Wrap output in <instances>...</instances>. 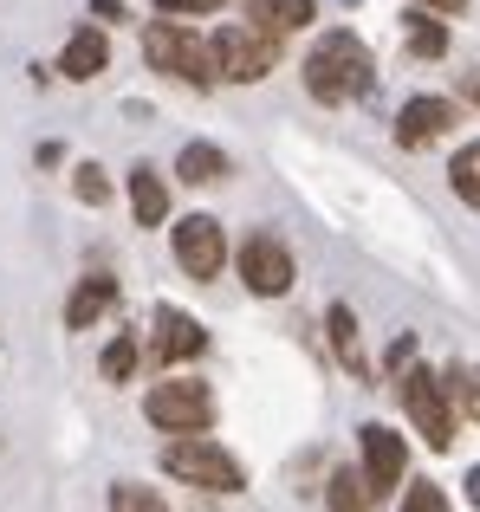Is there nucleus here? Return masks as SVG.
<instances>
[{
  "label": "nucleus",
  "instance_id": "obj_20",
  "mask_svg": "<svg viewBox=\"0 0 480 512\" xmlns=\"http://www.w3.org/2000/svg\"><path fill=\"white\" fill-rule=\"evenodd\" d=\"M111 512H169V500L156 487H137V480H117L111 487Z\"/></svg>",
  "mask_w": 480,
  "mask_h": 512
},
{
  "label": "nucleus",
  "instance_id": "obj_16",
  "mask_svg": "<svg viewBox=\"0 0 480 512\" xmlns=\"http://www.w3.org/2000/svg\"><path fill=\"white\" fill-rule=\"evenodd\" d=\"M247 13L273 33H299V26L318 20V0H247Z\"/></svg>",
  "mask_w": 480,
  "mask_h": 512
},
{
  "label": "nucleus",
  "instance_id": "obj_22",
  "mask_svg": "<svg viewBox=\"0 0 480 512\" xmlns=\"http://www.w3.org/2000/svg\"><path fill=\"white\" fill-rule=\"evenodd\" d=\"M448 396H455L461 409L480 422V376H474V370H448Z\"/></svg>",
  "mask_w": 480,
  "mask_h": 512
},
{
  "label": "nucleus",
  "instance_id": "obj_2",
  "mask_svg": "<svg viewBox=\"0 0 480 512\" xmlns=\"http://www.w3.org/2000/svg\"><path fill=\"white\" fill-rule=\"evenodd\" d=\"M143 59L156 65V72H169V78H182V85H195V91H208L215 85V46L208 39H195L189 26H176L163 13V20H150L143 26Z\"/></svg>",
  "mask_w": 480,
  "mask_h": 512
},
{
  "label": "nucleus",
  "instance_id": "obj_21",
  "mask_svg": "<svg viewBox=\"0 0 480 512\" xmlns=\"http://www.w3.org/2000/svg\"><path fill=\"white\" fill-rule=\"evenodd\" d=\"M448 182H455V195L468 201V208H480V143H468V150L455 156V169H448Z\"/></svg>",
  "mask_w": 480,
  "mask_h": 512
},
{
  "label": "nucleus",
  "instance_id": "obj_9",
  "mask_svg": "<svg viewBox=\"0 0 480 512\" xmlns=\"http://www.w3.org/2000/svg\"><path fill=\"white\" fill-rule=\"evenodd\" d=\"M240 279H247L253 299H286L292 292V253L279 247V240L253 234L247 247H240Z\"/></svg>",
  "mask_w": 480,
  "mask_h": 512
},
{
  "label": "nucleus",
  "instance_id": "obj_10",
  "mask_svg": "<svg viewBox=\"0 0 480 512\" xmlns=\"http://www.w3.org/2000/svg\"><path fill=\"white\" fill-rule=\"evenodd\" d=\"M150 350H156V363H195L208 350V331H202V318H189V312H176V305H163L156 312V325H150Z\"/></svg>",
  "mask_w": 480,
  "mask_h": 512
},
{
  "label": "nucleus",
  "instance_id": "obj_27",
  "mask_svg": "<svg viewBox=\"0 0 480 512\" xmlns=\"http://www.w3.org/2000/svg\"><path fill=\"white\" fill-rule=\"evenodd\" d=\"M461 487H468V506L480 512V467H468V480H461Z\"/></svg>",
  "mask_w": 480,
  "mask_h": 512
},
{
  "label": "nucleus",
  "instance_id": "obj_5",
  "mask_svg": "<svg viewBox=\"0 0 480 512\" xmlns=\"http://www.w3.org/2000/svg\"><path fill=\"white\" fill-rule=\"evenodd\" d=\"M143 415H150L156 428H169V435H202V428L215 422V389H208L202 376H169V383H156L150 396H143Z\"/></svg>",
  "mask_w": 480,
  "mask_h": 512
},
{
  "label": "nucleus",
  "instance_id": "obj_11",
  "mask_svg": "<svg viewBox=\"0 0 480 512\" xmlns=\"http://www.w3.org/2000/svg\"><path fill=\"white\" fill-rule=\"evenodd\" d=\"M448 124H455V104L448 98H409L403 117H396V143H403V150H422V143L448 137Z\"/></svg>",
  "mask_w": 480,
  "mask_h": 512
},
{
  "label": "nucleus",
  "instance_id": "obj_19",
  "mask_svg": "<svg viewBox=\"0 0 480 512\" xmlns=\"http://www.w3.org/2000/svg\"><path fill=\"white\" fill-rule=\"evenodd\" d=\"M403 33H409V52H416V59H442V52H448V26L429 20V13H409Z\"/></svg>",
  "mask_w": 480,
  "mask_h": 512
},
{
  "label": "nucleus",
  "instance_id": "obj_24",
  "mask_svg": "<svg viewBox=\"0 0 480 512\" xmlns=\"http://www.w3.org/2000/svg\"><path fill=\"white\" fill-rule=\"evenodd\" d=\"M403 512H448V493H442V487H429V480H422V487H409Z\"/></svg>",
  "mask_w": 480,
  "mask_h": 512
},
{
  "label": "nucleus",
  "instance_id": "obj_18",
  "mask_svg": "<svg viewBox=\"0 0 480 512\" xmlns=\"http://www.w3.org/2000/svg\"><path fill=\"white\" fill-rule=\"evenodd\" d=\"M176 175L189 188H208V182H221V175H228V156H221L215 143H189V150L176 156Z\"/></svg>",
  "mask_w": 480,
  "mask_h": 512
},
{
  "label": "nucleus",
  "instance_id": "obj_7",
  "mask_svg": "<svg viewBox=\"0 0 480 512\" xmlns=\"http://www.w3.org/2000/svg\"><path fill=\"white\" fill-rule=\"evenodd\" d=\"M176 260L189 279H221V260H228V234H221L215 214H189L176 221Z\"/></svg>",
  "mask_w": 480,
  "mask_h": 512
},
{
  "label": "nucleus",
  "instance_id": "obj_6",
  "mask_svg": "<svg viewBox=\"0 0 480 512\" xmlns=\"http://www.w3.org/2000/svg\"><path fill=\"white\" fill-rule=\"evenodd\" d=\"M403 409H409L416 435L429 441L435 454H442V448H455V396H448V376L409 370V376H403Z\"/></svg>",
  "mask_w": 480,
  "mask_h": 512
},
{
  "label": "nucleus",
  "instance_id": "obj_14",
  "mask_svg": "<svg viewBox=\"0 0 480 512\" xmlns=\"http://www.w3.org/2000/svg\"><path fill=\"white\" fill-rule=\"evenodd\" d=\"M130 214H137V227H163L169 221V188L156 169H130Z\"/></svg>",
  "mask_w": 480,
  "mask_h": 512
},
{
  "label": "nucleus",
  "instance_id": "obj_4",
  "mask_svg": "<svg viewBox=\"0 0 480 512\" xmlns=\"http://www.w3.org/2000/svg\"><path fill=\"white\" fill-rule=\"evenodd\" d=\"M208 46H215V72L228 78V85H260V78L273 72V59H279V33H273V26H260V20L221 26Z\"/></svg>",
  "mask_w": 480,
  "mask_h": 512
},
{
  "label": "nucleus",
  "instance_id": "obj_12",
  "mask_svg": "<svg viewBox=\"0 0 480 512\" xmlns=\"http://www.w3.org/2000/svg\"><path fill=\"white\" fill-rule=\"evenodd\" d=\"M104 65H111V39H104L98 26H78V33L65 39V52H59V72L72 78V85H85V78H98Z\"/></svg>",
  "mask_w": 480,
  "mask_h": 512
},
{
  "label": "nucleus",
  "instance_id": "obj_23",
  "mask_svg": "<svg viewBox=\"0 0 480 512\" xmlns=\"http://www.w3.org/2000/svg\"><path fill=\"white\" fill-rule=\"evenodd\" d=\"M130 370H137V344H130V338L104 344V376H111V383H124Z\"/></svg>",
  "mask_w": 480,
  "mask_h": 512
},
{
  "label": "nucleus",
  "instance_id": "obj_1",
  "mask_svg": "<svg viewBox=\"0 0 480 512\" xmlns=\"http://www.w3.org/2000/svg\"><path fill=\"white\" fill-rule=\"evenodd\" d=\"M305 91H312L318 104H351V98H364V91H377V59H370V46L357 33H344V26H331L312 46V59H305Z\"/></svg>",
  "mask_w": 480,
  "mask_h": 512
},
{
  "label": "nucleus",
  "instance_id": "obj_13",
  "mask_svg": "<svg viewBox=\"0 0 480 512\" xmlns=\"http://www.w3.org/2000/svg\"><path fill=\"white\" fill-rule=\"evenodd\" d=\"M111 305H117V279H111V273H85V279H78V292L65 299V331L98 325Z\"/></svg>",
  "mask_w": 480,
  "mask_h": 512
},
{
  "label": "nucleus",
  "instance_id": "obj_25",
  "mask_svg": "<svg viewBox=\"0 0 480 512\" xmlns=\"http://www.w3.org/2000/svg\"><path fill=\"white\" fill-rule=\"evenodd\" d=\"M78 201H104V195H111V182H104V169L98 163H85V169H78Z\"/></svg>",
  "mask_w": 480,
  "mask_h": 512
},
{
  "label": "nucleus",
  "instance_id": "obj_17",
  "mask_svg": "<svg viewBox=\"0 0 480 512\" xmlns=\"http://www.w3.org/2000/svg\"><path fill=\"white\" fill-rule=\"evenodd\" d=\"M370 480H364V467H338V474L325 480V506L331 512H370Z\"/></svg>",
  "mask_w": 480,
  "mask_h": 512
},
{
  "label": "nucleus",
  "instance_id": "obj_3",
  "mask_svg": "<svg viewBox=\"0 0 480 512\" xmlns=\"http://www.w3.org/2000/svg\"><path fill=\"white\" fill-rule=\"evenodd\" d=\"M163 474L182 480V487H202V493H240L247 487V467L234 461L228 448H215L208 435H176L163 448Z\"/></svg>",
  "mask_w": 480,
  "mask_h": 512
},
{
  "label": "nucleus",
  "instance_id": "obj_8",
  "mask_svg": "<svg viewBox=\"0 0 480 512\" xmlns=\"http://www.w3.org/2000/svg\"><path fill=\"white\" fill-rule=\"evenodd\" d=\"M357 448H364V480H370V493H377V500L403 487V474H409V448H403V435H396V428L364 422V428H357Z\"/></svg>",
  "mask_w": 480,
  "mask_h": 512
},
{
  "label": "nucleus",
  "instance_id": "obj_26",
  "mask_svg": "<svg viewBox=\"0 0 480 512\" xmlns=\"http://www.w3.org/2000/svg\"><path fill=\"white\" fill-rule=\"evenodd\" d=\"M156 13H169V20H189V13H221V0H156Z\"/></svg>",
  "mask_w": 480,
  "mask_h": 512
},
{
  "label": "nucleus",
  "instance_id": "obj_29",
  "mask_svg": "<svg viewBox=\"0 0 480 512\" xmlns=\"http://www.w3.org/2000/svg\"><path fill=\"white\" fill-rule=\"evenodd\" d=\"M468 98H474V104H480V78H474V85H468Z\"/></svg>",
  "mask_w": 480,
  "mask_h": 512
},
{
  "label": "nucleus",
  "instance_id": "obj_15",
  "mask_svg": "<svg viewBox=\"0 0 480 512\" xmlns=\"http://www.w3.org/2000/svg\"><path fill=\"white\" fill-rule=\"evenodd\" d=\"M331 350H338V363L351 376H377V370H370V357H364V331H357L351 305H331Z\"/></svg>",
  "mask_w": 480,
  "mask_h": 512
},
{
  "label": "nucleus",
  "instance_id": "obj_28",
  "mask_svg": "<svg viewBox=\"0 0 480 512\" xmlns=\"http://www.w3.org/2000/svg\"><path fill=\"white\" fill-rule=\"evenodd\" d=\"M422 7H429V13H461L468 0H422Z\"/></svg>",
  "mask_w": 480,
  "mask_h": 512
}]
</instances>
